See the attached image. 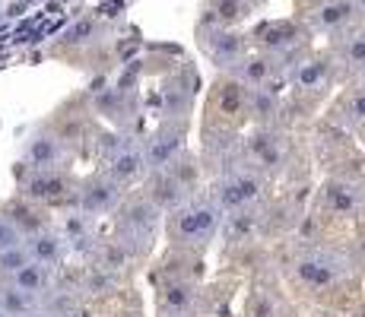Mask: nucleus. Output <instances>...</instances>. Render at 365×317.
Wrapping results in <instances>:
<instances>
[{
    "label": "nucleus",
    "instance_id": "nucleus-1",
    "mask_svg": "<svg viewBox=\"0 0 365 317\" xmlns=\"http://www.w3.org/2000/svg\"><path fill=\"white\" fill-rule=\"evenodd\" d=\"M296 133L283 124H248L238 140V159L261 172L267 181L279 178H296Z\"/></svg>",
    "mask_w": 365,
    "mask_h": 317
},
{
    "label": "nucleus",
    "instance_id": "nucleus-2",
    "mask_svg": "<svg viewBox=\"0 0 365 317\" xmlns=\"http://www.w3.org/2000/svg\"><path fill=\"white\" fill-rule=\"evenodd\" d=\"M222 207L210 197V190H197L187 197L181 207L165 213L163 232L168 248H187V251H207L220 238L222 225Z\"/></svg>",
    "mask_w": 365,
    "mask_h": 317
},
{
    "label": "nucleus",
    "instance_id": "nucleus-3",
    "mask_svg": "<svg viewBox=\"0 0 365 317\" xmlns=\"http://www.w3.org/2000/svg\"><path fill=\"white\" fill-rule=\"evenodd\" d=\"M163 219H165L163 209L140 187H133L121 197V203H118L115 213H111V235L146 260L153 254V244H156L159 232H163Z\"/></svg>",
    "mask_w": 365,
    "mask_h": 317
},
{
    "label": "nucleus",
    "instance_id": "nucleus-4",
    "mask_svg": "<svg viewBox=\"0 0 365 317\" xmlns=\"http://www.w3.org/2000/svg\"><path fill=\"white\" fill-rule=\"evenodd\" d=\"M336 83H340V70H336L334 48L318 51V48L305 45L286 61V93L324 105L334 95Z\"/></svg>",
    "mask_w": 365,
    "mask_h": 317
},
{
    "label": "nucleus",
    "instance_id": "nucleus-5",
    "mask_svg": "<svg viewBox=\"0 0 365 317\" xmlns=\"http://www.w3.org/2000/svg\"><path fill=\"white\" fill-rule=\"evenodd\" d=\"M296 19L308 29V35H324L331 41L346 38L359 29L365 16L353 6V0H292Z\"/></svg>",
    "mask_w": 365,
    "mask_h": 317
},
{
    "label": "nucleus",
    "instance_id": "nucleus-6",
    "mask_svg": "<svg viewBox=\"0 0 365 317\" xmlns=\"http://www.w3.org/2000/svg\"><path fill=\"white\" fill-rule=\"evenodd\" d=\"M16 175V185H19V194L29 197V200L41 203V207L54 209V207H73V197H76V178L70 172V165H58V168H32L26 162H19L13 168Z\"/></svg>",
    "mask_w": 365,
    "mask_h": 317
},
{
    "label": "nucleus",
    "instance_id": "nucleus-7",
    "mask_svg": "<svg viewBox=\"0 0 365 317\" xmlns=\"http://www.w3.org/2000/svg\"><path fill=\"white\" fill-rule=\"evenodd\" d=\"M245 292L238 314L242 317H299V305L283 286L279 273H261V276L245 279Z\"/></svg>",
    "mask_w": 365,
    "mask_h": 317
},
{
    "label": "nucleus",
    "instance_id": "nucleus-8",
    "mask_svg": "<svg viewBox=\"0 0 365 317\" xmlns=\"http://www.w3.org/2000/svg\"><path fill=\"white\" fill-rule=\"evenodd\" d=\"M96 111H93V98L86 95H73L67 98L61 108L51 111V118H48V127H51V133L64 143V150L70 156H80L83 150H89L93 146V137H96Z\"/></svg>",
    "mask_w": 365,
    "mask_h": 317
},
{
    "label": "nucleus",
    "instance_id": "nucleus-9",
    "mask_svg": "<svg viewBox=\"0 0 365 317\" xmlns=\"http://www.w3.org/2000/svg\"><path fill=\"white\" fill-rule=\"evenodd\" d=\"M245 32H248V38H251V48L273 54V58H279L283 63L296 51H302L305 45H312V35H308V29L296 16L292 19H261V23H255Z\"/></svg>",
    "mask_w": 365,
    "mask_h": 317
},
{
    "label": "nucleus",
    "instance_id": "nucleus-10",
    "mask_svg": "<svg viewBox=\"0 0 365 317\" xmlns=\"http://www.w3.org/2000/svg\"><path fill=\"white\" fill-rule=\"evenodd\" d=\"M197 48L200 54L216 67V73H232L245 54L251 51V38L242 26L232 29H197Z\"/></svg>",
    "mask_w": 365,
    "mask_h": 317
},
{
    "label": "nucleus",
    "instance_id": "nucleus-11",
    "mask_svg": "<svg viewBox=\"0 0 365 317\" xmlns=\"http://www.w3.org/2000/svg\"><path fill=\"white\" fill-rule=\"evenodd\" d=\"M187 137H191V118H163L159 130L146 140L143 156H146V175L168 168L181 152L187 150Z\"/></svg>",
    "mask_w": 365,
    "mask_h": 317
},
{
    "label": "nucleus",
    "instance_id": "nucleus-12",
    "mask_svg": "<svg viewBox=\"0 0 365 317\" xmlns=\"http://www.w3.org/2000/svg\"><path fill=\"white\" fill-rule=\"evenodd\" d=\"M222 273H235V276H242V279L261 276V273H277L273 241L251 238V241L222 244Z\"/></svg>",
    "mask_w": 365,
    "mask_h": 317
},
{
    "label": "nucleus",
    "instance_id": "nucleus-13",
    "mask_svg": "<svg viewBox=\"0 0 365 317\" xmlns=\"http://www.w3.org/2000/svg\"><path fill=\"white\" fill-rule=\"evenodd\" d=\"M321 121L365 140V76L349 80L346 86L336 93L331 108L321 115Z\"/></svg>",
    "mask_w": 365,
    "mask_h": 317
},
{
    "label": "nucleus",
    "instance_id": "nucleus-14",
    "mask_svg": "<svg viewBox=\"0 0 365 317\" xmlns=\"http://www.w3.org/2000/svg\"><path fill=\"white\" fill-rule=\"evenodd\" d=\"M124 194H128V190H124L121 185H115L105 172H93L76 185L73 207L80 209L83 216H89V219H102V216L115 213V207L121 203Z\"/></svg>",
    "mask_w": 365,
    "mask_h": 317
},
{
    "label": "nucleus",
    "instance_id": "nucleus-15",
    "mask_svg": "<svg viewBox=\"0 0 365 317\" xmlns=\"http://www.w3.org/2000/svg\"><path fill=\"white\" fill-rule=\"evenodd\" d=\"M89 260H93L96 266H102L105 273L118 276L121 283H133L137 270L146 264L140 254H133L128 244L118 241L115 235H99V241H96V248H93V254H89Z\"/></svg>",
    "mask_w": 365,
    "mask_h": 317
},
{
    "label": "nucleus",
    "instance_id": "nucleus-16",
    "mask_svg": "<svg viewBox=\"0 0 365 317\" xmlns=\"http://www.w3.org/2000/svg\"><path fill=\"white\" fill-rule=\"evenodd\" d=\"M150 286H153V298H156V311L197 314L200 283H187V279H175V276H150Z\"/></svg>",
    "mask_w": 365,
    "mask_h": 317
},
{
    "label": "nucleus",
    "instance_id": "nucleus-17",
    "mask_svg": "<svg viewBox=\"0 0 365 317\" xmlns=\"http://www.w3.org/2000/svg\"><path fill=\"white\" fill-rule=\"evenodd\" d=\"M200 76L191 63H181L163 86V118H191Z\"/></svg>",
    "mask_w": 365,
    "mask_h": 317
},
{
    "label": "nucleus",
    "instance_id": "nucleus-18",
    "mask_svg": "<svg viewBox=\"0 0 365 317\" xmlns=\"http://www.w3.org/2000/svg\"><path fill=\"white\" fill-rule=\"evenodd\" d=\"M102 172L108 175L115 185H121L124 190H133L140 187V181L146 178V156H143V146L140 143H130L124 140L108 159H105Z\"/></svg>",
    "mask_w": 365,
    "mask_h": 317
},
{
    "label": "nucleus",
    "instance_id": "nucleus-19",
    "mask_svg": "<svg viewBox=\"0 0 365 317\" xmlns=\"http://www.w3.org/2000/svg\"><path fill=\"white\" fill-rule=\"evenodd\" d=\"M232 73L248 89H257V86H286V63L279 58H273V54H267V51H257V48H251V51L245 54V61L238 63Z\"/></svg>",
    "mask_w": 365,
    "mask_h": 317
},
{
    "label": "nucleus",
    "instance_id": "nucleus-20",
    "mask_svg": "<svg viewBox=\"0 0 365 317\" xmlns=\"http://www.w3.org/2000/svg\"><path fill=\"white\" fill-rule=\"evenodd\" d=\"M70 152L64 150V143H61L58 137L51 133V127L41 121L35 130L29 133V140H26L23 146V162L32 168H58V165H70Z\"/></svg>",
    "mask_w": 365,
    "mask_h": 317
},
{
    "label": "nucleus",
    "instance_id": "nucleus-21",
    "mask_svg": "<svg viewBox=\"0 0 365 317\" xmlns=\"http://www.w3.org/2000/svg\"><path fill=\"white\" fill-rule=\"evenodd\" d=\"M245 279L235 276V273H222L216 279H203L200 283V305H197V314L200 317H226L229 308H232V301L238 298V292H242Z\"/></svg>",
    "mask_w": 365,
    "mask_h": 317
},
{
    "label": "nucleus",
    "instance_id": "nucleus-22",
    "mask_svg": "<svg viewBox=\"0 0 365 317\" xmlns=\"http://www.w3.org/2000/svg\"><path fill=\"white\" fill-rule=\"evenodd\" d=\"M150 276H175L187 279V283H203L207 279V257H203V251L165 248L159 264L150 266Z\"/></svg>",
    "mask_w": 365,
    "mask_h": 317
},
{
    "label": "nucleus",
    "instance_id": "nucleus-23",
    "mask_svg": "<svg viewBox=\"0 0 365 317\" xmlns=\"http://www.w3.org/2000/svg\"><path fill=\"white\" fill-rule=\"evenodd\" d=\"M257 6H264V0H207L200 10L197 29H232V26H245V19Z\"/></svg>",
    "mask_w": 365,
    "mask_h": 317
},
{
    "label": "nucleus",
    "instance_id": "nucleus-24",
    "mask_svg": "<svg viewBox=\"0 0 365 317\" xmlns=\"http://www.w3.org/2000/svg\"><path fill=\"white\" fill-rule=\"evenodd\" d=\"M0 209H4V216L13 222V229H16L23 238H29V235H35V232L48 229V225H54L51 209L29 200V197H23V194H13L6 203H0Z\"/></svg>",
    "mask_w": 365,
    "mask_h": 317
},
{
    "label": "nucleus",
    "instance_id": "nucleus-25",
    "mask_svg": "<svg viewBox=\"0 0 365 317\" xmlns=\"http://www.w3.org/2000/svg\"><path fill=\"white\" fill-rule=\"evenodd\" d=\"M23 244H26V251H29V257L35 260V264H45V266H51V270H61L64 260H67V254H70L58 225H48V229L23 238Z\"/></svg>",
    "mask_w": 365,
    "mask_h": 317
},
{
    "label": "nucleus",
    "instance_id": "nucleus-26",
    "mask_svg": "<svg viewBox=\"0 0 365 317\" xmlns=\"http://www.w3.org/2000/svg\"><path fill=\"white\" fill-rule=\"evenodd\" d=\"M331 48H334V58H336V70H340V83L365 76V23L359 29L349 32L346 38L334 41Z\"/></svg>",
    "mask_w": 365,
    "mask_h": 317
},
{
    "label": "nucleus",
    "instance_id": "nucleus-27",
    "mask_svg": "<svg viewBox=\"0 0 365 317\" xmlns=\"http://www.w3.org/2000/svg\"><path fill=\"white\" fill-rule=\"evenodd\" d=\"M140 190H143V194L150 197V200L156 203L163 213H172V209L181 207L187 197H194V194H187V190L181 187L178 181L165 172V168H163V172H150V175H146V178L140 181Z\"/></svg>",
    "mask_w": 365,
    "mask_h": 317
},
{
    "label": "nucleus",
    "instance_id": "nucleus-28",
    "mask_svg": "<svg viewBox=\"0 0 365 317\" xmlns=\"http://www.w3.org/2000/svg\"><path fill=\"white\" fill-rule=\"evenodd\" d=\"M93 314H99V317H146L143 295L133 289V283L118 286L111 295H105L102 301H96Z\"/></svg>",
    "mask_w": 365,
    "mask_h": 317
},
{
    "label": "nucleus",
    "instance_id": "nucleus-29",
    "mask_svg": "<svg viewBox=\"0 0 365 317\" xmlns=\"http://www.w3.org/2000/svg\"><path fill=\"white\" fill-rule=\"evenodd\" d=\"M10 279H13V283H16L19 289H23L26 295H32V298L41 305V301L48 298V292L54 289V283H58V270H51V266L29 260V264L19 266V270L13 273Z\"/></svg>",
    "mask_w": 365,
    "mask_h": 317
},
{
    "label": "nucleus",
    "instance_id": "nucleus-30",
    "mask_svg": "<svg viewBox=\"0 0 365 317\" xmlns=\"http://www.w3.org/2000/svg\"><path fill=\"white\" fill-rule=\"evenodd\" d=\"M102 41H105V26L99 19H76V23L61 35V48H64V54H70V58L80 51H93Z\"/></svg>",
    "mask_w": 365,
    "mask_h": 317
},
{
    "label": "nucleus",
    "instance_id": "nucleus-31",
    "mask_svg": "<svg viewBox=\"0 0 365 317\" xmlns=\"http://www.w3.org/2000/svg\"><path fill=\"white\" fill-rule=\"evenodd\" d=\"M165 172L172 175V178L187 190V194H197V190H203V185H207V172H203V162H200V156L191 150V146H187V150L181 152V156L175 159L172 165L165 168Z\"/></svg>",
    "mask_w": 365,
    "mask_h": 317
},
{
    "label": "nucleus",
    "instance_id": "nucleus-32",
    "mask_svg": "<svg viewBox=\"0 0 365 317\" xmlns=\"http://www.w3.org/2000/svg\"><path fill=\"white\" fill-rule=\"evenodd\" d=\"M32 308H38V301H35L32 295H26L13 279L0 276V311L6 317H23V314H29Z\"/></svg>",
    "mask_w": 365,
    "mask_h": 317
},
{
    "label": "nucleus",
    "instance_id": "nucleus-33",
    "mask_svg": "<svg viewBox=\"0 0 365 317\" xmlns=\"http://www.w3.org/2000/svg\"><path fill=\"white\" fill-rule=\"evenodd\" d=\"M29 260H32V257H29V251H26L23 241H16V244H10V248H4V251H0V276L10 279L13 273H16L19 266H26Z\"/></svg>",
    "mask_w": 365,
    "mask_h": 317
},
{
    "label": "nucleus",
    "instance_id": "nucleus-34",
    "mask_svg": "<svg viewBox=\"0 0 365 317\" xmlns=\"http://www.w3.org/2000/svg\"><path fill=\"white\" fill-rule=\"evenodd\" d=\"M16 241H23V235H19V232L13 229V222L6 219L4 209H0V251L10 248V244H16Z\"/></svg>",
    "mask_w": 365,
    "mask_h": 317
},
{
    "label": "nucleus",
    "instance_id": "nucleus-35",
    "mask_svg": "<svg viewBox=\"0 0 365 317\" xmlns=\"http://www.w3.org/2000/svg\"><path fill=\"white\" fill-rule=\"evenodd\" d=\"M23 317H51V314H48V311H45V308H41V305H38V308H32V311H29V314H23Z\"/></svg>",
    "mask_w": 365,
    "mask_h": 317
},
{
    "label": "nucleus",
    "instance_id": "nucleus-36",
    "mask_svg": "<svg viewBox=\"0 0 365 317\" xmlns=\"http://www.w3.org/2000/svg\"><path fill=\"white\" fill-rule=\"evenodd\" d=\"M156 317H200V314H168V311H156Z\"/></svg>",
    "mask_w": 365,
    "mask_h": 317
},
{
    "label": "nucleus",
    "instance_id": "nucleus-37",
    "mask_svg": "<svg viewBox=\"0 0 365 317\" xmlns=\"http://www.w3.org/2000/svg\"><path fill=\"white\" fill-rule=\"evenodd\" d=\"M353 6H356V10H359L362 16H365V0H353Z\"/></svg>",
    "mask_w": 365,
    "mask_h": 317
},
{
    "label": "nucleus",
    "instance_id": "nucleus-38",
    "mask_svg": "<svg viewBox=\"0 0 365 317\" xmlns=\"http://www.w3.org/2000/svg\"><path fill=\"white\" fill-rule=\"evenodd\" d=\"M226 317H242V314H226Z\"/></svg>",
    "mask_w": 365,
    "mask_h": 317
},
{
    "label": "nucleus",
    "instance_id": "nucleus-39",
    "mask_svg": "<svg viewBox=\"0 0 365 317\" xmlns=\"http://www.w3.org/2000/svg\"><path fill=\"white\" fill-rule=\"evenodd\" d=\"M0 317H6V314H4V311H0Z\"/></svg>",
    "mask_w": 365,
    "mask_h": 317
}]
</instances>
